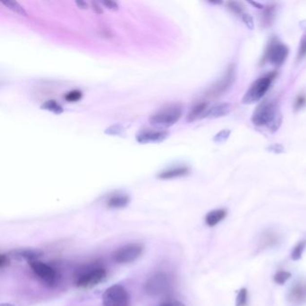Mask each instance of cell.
<instances>
[{"label": "cell", "mask_w": 306, "mask_h": 306, "mask_svg": "<svg viewBox=\"0 0 306 306\" xmlns=\"http://www.w3.org/2000/svg\"><path fill=\"white\" fill-rule=\"evenodd\" d=\"M283 116L276 102H265L256 108L251 116V122L257 127H265L268 131L274 133L282 124Z\"/></svg>", "instance_id": "cell-1"}, {"label": "cell", "mask_w": 306, "mask_h": 306, "mask_svg": "<svg viewBox=\"0 0 306 306\" xmlns=\"http://www.w3.org/2000/svg\"><path fill=\"white\" fill-rule=\"evenodd\" d=\"M190 173V168L187 166H178L170 168L168 170L162 172L160 174L157 175L159 179L161 180H171V179H175L179 177L188 175Z\"/></svg>", "instance_id": "cell-16"}, {"label": "cell", "mask_w": 306, "mask_h": 306, "mask_svg": "<svg viewBox=\"0 0 306 306\" xmlns=\"http://www.w3.org/2000/svg\"><path fill=\"white\" fill-rule=\"evenodd\" d=\"M227 216V210L225 209H217L211 210L205 217V222L207 226L210 227H214L223 221Z\"/></svg>", "instance_id": "cell-17"}, {"label": "cell", "mask_w": 306, "mask_h": 306, "mask_svg": "<svg viewBox=\"0 0 306 306\" xmlns=\"http://www.w3.org/2000/svg\"><path fill=\"white\" fill-rule=\"evenodd\" d=\"M231 135V131L229 130H223V131L218 132L213 138V141L215 143H224V142L227 141V139L229 138V136Z\"/></svg>", "instance_id": "cell-28"}, {"label": "cell", "mask_w": 306, "mask_h": 306, "mask_svg": "<svg viewBox=\"0 0 306 306\" xmlns=\"http://www.w3.org/2000/svg\"><path fill=\"white\" fill-rule=\"evenodd\" d=\"M178 306H185L184 304H182V303H181V302H179V301H178Z\"/></svg>", "instance_id": "cell-40"}, {"label": "cell", "mask_w": 306, "mask_h": 306, "mask_svg": "<svg viewBox=\"0 0 306 306\" xmlns=\"http://www.w3.org/2000/svg\"><path fill=\"white\" fill-rule=\"evenodd\" d=\"M227 8L230 10V11L235 14L236 16L242 17V16L244 15V13H246L245 10V6H244L243 3L241 2H237V1H229L227 2Z\"/></svg>", "instance_id": "cell-24"}, {"label": "cell", "mask_w": 306, "mask_h": 306, "mask_svg": "<svg viewBox=\"0 0 306 306\" xmlns=\"http://www.w3.org/2000/svg\"><path fill=\"white\" fill-rule=\"evenodd\" d=\"M267 150L270 153H283L285 148L281 144H272L270 145L268 148H267Z\"/></svg>", "instance_id": "cell-34"}, {"label": "cell", "mask_w": 306, "mask_h": 306, "mask_svg": "<svg viewBox=\"0 0 306 306\" xmlns=\"http://www.w3.org/2000/svg\"><path fill=\"white\" fill-rule=\"evenodd\" d=\"M305 57H306V34L303 36L301 40L300 46L298 49V54H297V57L299 59H302Z\"/></svg>", "instance_id": "cell-31"}, {"label": "cell", "mask_w": 306, "mask_h": 306, "mask_svg": "<svg viewBox=\"0 0 306 306\" xmlns=\"http://www.w3.org/2000/svg\"><path fill=\"white\" fill-rule=\"evenodd\" d=\"M144 247L141 244L132 243L126 244L117 249L113 255L114 261L119 264L131 263L137 260L143 253Z\"/></svg>", "instance_id": "cell-9"}, {"label": "cell", "mask_w": 306, "mask_h": 306, "mask_svg": "<svg viewBox=\"0 0 306 306\" xmlns=\"http://www.w3.org/2000/svg\"><path fill=\"white\" fill-rule=\"evenodd\" d=\"M281 235L273 230H267L262 232L258 240V249L260 250L272 249L278 247L281 243Z\"/></svg>", "instance_id": "cell-14"}, {"label": "cell", "mask_w": 306, "mask_h": 306, "mask_svg": "<svg viewBox=\"0 0 306 306\" xmlns=\"http://www.w3.org/2000/svg\"><path fill=\"white\" fill-rule=\"evenodd\" d=\"M242 20L244 22V24L248 27V28L252 30L254 28V21H253V18L249 15V13H244V15L242 16Z\"/></svg>", "instance_id": "cell-32"}, {"label": "cell", "mask_w": 306, "mask_h": 306, "mask_svg": "<svg viewBox=\"0 0 306 306\" xmlns=\"http://www.w3.org/2000/svg\"><path fill=\"white\" fill-rule=\"evenodd\" d=\"M306 106V94H300L298 95L296 99H295V104H294V108H295V112L297 111H300L301 109H303Z\"/></svg>", "instance_id": "cell-30"}, {"label": "cell", "mask_w": 306, "mask_h": 306, "mask_svg": "<svg viewBox=\"0 0 306 306\" xmlns=\"http://www.w3.org/2000/svg\"><path fill=\"white\" fill-rule=\"evenodd\" d=\"M76 5L78 6V8L81 9H86L88 8V4L84 1H76Z\"/></svg>", "instance_id": "cell-38"}, {"label": "cell", "mask_w": 306, "mask_h": 306, "mask_svg": "<svg viewBox=\"0 0 306 306\" xmlns=\"http://www.w3.org/2000/svg\"><path fill=\"white\" fill-rule=\"evenodd\" d=\"M287 300L290 306H302L306 304V280L294 284L288 290Z\"/></svg>", "instance_id": "cell-11"}, {"label": "cell", "mask_w": 306, "mask_h": 306, "mask_svg": "<svg viewBox=\"0 0 306 306\" xmlns=\"http://www.w3.org/2000/svg\"><path fill=\"white\" fill-rule=\"evenodd\" d=\"M182 116V105L171 104L153 114L149 118V122L155 127L167 128L175 124Z\"/></svg>", "instance_id": "cell-3"}, {"label": "cell", "mask_w": 306, "mask_h": 306, "mask_svg": "<svg viewBox=\"0 0 306 306\" xmlns=\"http://www.w3.org/2000/svg\"><path fill=\"white\" fill-rule=\"evenodd\" d=\"M169 287L170 280L168 276L165 273L160 272L149 278L145 286V290L148 295L157 296L165 294Z\"/></svg>", "instance_id": "cell-10"}, {"label": "cell", "mask_w": 306, "mask_h": 306, "mask_svg": "<svg viewBox=\"0 0 306 306\" xmlns=\"http://www.w3.org/2000/svg\"><path fill=\"white\" fill-rule=\"evenodd\" d=\"M101 5L106 7L110 10H113V11H116L119 9V5L118 3L114 2V1H110V0H106V1H102L101 2Z\"/></svg>", "instance_id": "cell-35"}, {"label": "cell", "mask_w": 306, "mask_h": 306, "mask_svg": "<svg viewBox=\"0 0 306 306\" xmlns=\"http://www.w3.org/2000/svg\"><path fill=\"white\" fill-rule=\"evenodd\" d=\"M169 136V132L166 131H156L146 129L136 135V141L140 144L148 143H160L165 140Z\"/></svg>", "instance_id": "cell-13"}, {"label": "cell", "mask_w": 306, "mask_h": 306, "mask_svg": "<svg viewBox=\"0 0 306 306\" xmlns=\"http://www.w3.org/2000/svg\"><path fill=\"white\" fill-rule=\"evenodd\" d=\"M29 265L34 274L36 275V277L39 278L41 282H43L49 287L57 286L59 281V275L54 268L39 260L32 261L31 263H29Z\"/></svg>", "instance_id": "cell-8"}, {"label": "cell", "mask_w": 306, "mask_h": 306, "mask_svg": "<svg viewBox=\"0 0 306 306\" xmlns=\"http://www.w3.org/2000/svg\"><path fill=\"white\" fill-rule=\"evenodd\" d=\"M276 76L277 73L271 72L255 80L245 93L242 99V102L246 105H249L260 102L261 99L265 96L267 92L269 90Z\"/></svg>", "instance_id": "cell-2"}, {"label": "cell", "mask_w": 306, "mask_h": 306, "mask_svg": "<svg viewBox=\"0 0 306 306\" xmlns=\"http://www.w3.org/2000/svg\"><path fill=\"white\" fill-rule=\"evenodd\" d=\"M289 54L288 47L277 38H273L268 44L263 56V61L272 64L273 66H282Z\"/></svg>", "instance_id": "cell-4"}, {"label": "cell", "mask_w": 306, "mask_h": 306, "mask_svg": "<svg viewBox=\"0 0 306 306\" xmlns=\"http://www.w3.org/2000/svg\"><path fill=\"white\" fill-rule=\"evenodd\" d=\"M276 17V6L268 5L263 8V12L261 14V24L264 27L270 26Z\"/></svg>", "instance_id": "cell-19"}, {"label": "cell", "mask_w": 306, "mask_h": 306, "mask_svg": "<svg viewBox=\"0 0 306 306\" xmlns=\"http://www.w3.org/2000/svg\"><path fill=\"white\" fill-rule=\"evenodd\" d=\"M306 249V239L300 241L298 244L295 245L294 249L291 252V259L294 261H299L302 255Z\"/></svg>", "instance_id": "cell-23"}, {"label": "cell", "mask_w": 306, "mask_h": 306, "mask_svg": "<svg viewBox=\"0 0 306 306\" xmlns=\"http://www.w3.org/2000/svg\"><path fill=\"white\" fill-rule=\"evenodd\" d=\"M131 201L128 195L123 193H115L112 195L107 200V206L112 209H122L127 207Z\"/></svg>", "instance_id": "cell-18"}, {"label": "cell", "mask_w": 306, "mask_h": 306, "mask_svg": "<svg viewBox=\"0 0 306 306\" xmlns=\"http://www.w3.org/2000/svg\"><path fill=\"white\" fill-rule=\"evenodd\" d=\"M11 261L17 262H28L38 261L43 253L39 249H15L7 252Z\"/></svg>", "instance_id": "cell-12"}, {"label": "cell", "mask_w": 306, "mask_h": 306, "mask_svg": "<svg viewBox=\"0 0 306 306\" xmlns=\"http://www.w3.org/2000/svg\"><path fill=\"white\" fill-rule=\"evenodd\" d=\"M248 303V291L246 288L239 290L238 295L236 296L235 306H246Z\"/></svg>", "instance_id": "cell-25"}, {"label": "cell", "mask_w": 306, "mask_h": 306, "mask_svg": "<svg viewBox=\"0 0 306 306\" xmlns=\"http://www.w3.org/2000/svg\"><path fill=\"white\" fill-rule=\"evenodd\" d=\"M159 306H178V301H166Z\"/></svg>", "instance_id": "cell-37"}, {"label": "cell", "mask_w": 306, "mask_h": 306, "mask_svg": "<svg viewBox=\"0 0 306 306\" xmlns=\"http://www.w3.org/2000/svg\"><path fill=\"white\" fill-rule=\"evenodd\" d=\"M0 306H15L14 305H12V304H9V303H3V304H1Z\"/></svg>", "instance_id": "cell-39"}, {"label": "cell", "mask_w": 306, "mask_h": 306, "mask_svg": "<svg viewBox=\"0 0 306 306\" xmlns=\"http://www.w3.org/2000/svg\"><path fill=\"white\" fill-rule=\"evenodd\" d=\"M2 4L18 16H21V17L27 16V13L23 9V6H21L19 3H17V1H2Z\"/></svg>", "instance_id": "cell-22"}, {"label": "cell", "mask_w": 306, "mask_h": 306, "mask_svg": "<svg viewBox=\"0 0 306 306\" xmlns=\"http://www.w3.org/2000/svg\"><path fill=\"white\" fill-rule=\"evenodd\" d=\"M123 131H124V129L121 125L116 124L113 125L110 128H108L107 130L105 131V133L109 134V135H112V136H120L123 134Z\"/></svg>", "instance_id": "cell-29"}, {"label": "cell", "mask_w": 306, "mask_h": 306, "mask_svg": "<svg viewBox=\"0 0 306 306\" xmlns=\"http://www.w3.org/2000/svg\"><path fill=\"white\" fill-rule=\"evenodd\" d=\"M10 262H11V259L10 257L8 256L7 253H2L0 256V268L1 269H4L6 267L10 265Z\"/></svg>", "instance_id": "cell-33"}, {"label": "cell", "mask_w": 306, "mask_h": 306, "mask_svg": "<svg viewBox=\"0 0 306 306\" xmlns=\"http://www.w3.org/2000/svg\"><path fill=\"white\" fill-rule=\"evenodd\" d=\"M208 103L206 102H199L191 109L190 114L188 115V120L189 121H194L196 119H202L205 112L208 109Z\"/></svg>", "instance_id": "cell-20"}, {"label": "cell", "mask_w": 306, "mask_h": 306, "mask_svg": "<svg viewBox=\"0 0 306 306\" xmlns=\"http://www.w3.org/2000/svg\"><path fill=\"white\" fill-rule=\"evenodd\" d=\"M232 111V105L229 102H221V103H217L210 108H208L207 111L205 112L204 115L202 117L203 118H208V119H217V118H221L225 117L231 113Z\"/></svg>", "instance_id": "cell-15"}, {"label": "cell", "mask_w": 306, "mask_h": 306, "mask_svg": "<svg viewBox=\"0 0 306 306\" xmlns=\"http://www.w3.org/2000/svg\"><path fill=\"white\" fill-rule=\"evenodd\" d=\"M90 5H91L93 11L95 12V13H96V14H102L103 13V9H102L101 3L94 1V2L90 3Z\"/></svg>", "instance_id": "cell-36"}, {"label": "cell", "mask_w": 306, "mask_h": 306, "mask_svg": "<svg viewBox=\"0 0 306 306\" xmlns=\"http://www.w3.org/2000/svg\"><path fill=\"white\" fill-rule=\"evenodd\" d=\"M305 23V24H306V22H305V23Z\"/></svg>", "instance_id": "cell-41"}, {"label": "cell", "mask_w": 306, "mask_h": 306, "mask_svg": "<svg viewBox=\"0 0 306 306\" xmlns=\"http://www.w3.org/2000/svg\"><path fill=\"white\" fill-rule=\"evenodd\" d=\"M236 80V67L231 64L226 71V73L220 79L216 81L206 93V96L209 99H215L225 95L232 87Z\"/></svg>", "instance_id": "cell-5"}, {"label": "cell", "mask_w": 306, "mask_h": 306, "mask_svg": "<svg viewBox=\"0 0 306 306\" xmlns=\"http://www.w3.org/2000/svg\"><path fill=\"white\" fill-rule=\"evenodd\" d=\"M40 108L48 112H51L54 114H61L63 113V108L57 101L55 100H48L41 104Z\"/></svg>", "instance_id": "cell-21"}, {"label": "cell", "mask_w": 306, "mask_h": 306, "mask_svg": "<svg viewBox=\"0 0 306 306\" xmlns=\"http://www.w3.org/2000/svg\"><path fill=\"white\" fill-rule=\"evenodd\" d=\"M291 278V273L286 270H279L274 276L275 283L278 285H284L289 278Z\"/></svg>", "instance_id": "cell-26"}, {"label": "cell", "mask_w": 306, "mask_h": 306, "mask_svg": "<svg viewBox=\"0 0 306 306\" xmlns=\"http://www.w3.org/2000/svg\"><path fill=\"white\" fill-rule=\"evenodd\" d=\"M83 97V93L79 90H72L65 96V100L68 102H78Z\"/></svg>", "instance_id": "cell-27"}, {"label": "cell", "mask_w": 306, "mask_h": 306, "mask_svg": "<svg viewBox=\"0 0 306 306\" xmlns=\"http://www.w3.org/2000/svg\"><path fill=\"white\" fill-rule=\"evenodd\" d=\"M103 306H130V295L120 285H114L102 295Z\"/></svg>", "instance_id": "cell-6"}, {"label": "cell", "mask_w": 306, "mask_h": 306, "mask_svg": "<svg viewBox=\"0 0 306 306\" xmlns=\"http://www.w3.org/2000/svg\"><path fill=\"white\" fill-rule=\"evenodd\" d=\"M107 278V271L102 268H92L80 274L76 285L80 288H92L102 283Z\"/></svg>", "instance_id": "cell-7"}]
</instances>
